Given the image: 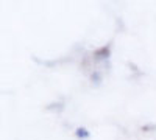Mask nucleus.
Returning a JSON list of instances; mask_svg holds the SVG:
<instances>
[{"label":"nucleus","mask_w":156,"mask_h":140,"mask_svg":"<svg viewBox=\"0 0 156 140\" xmlns=\"http://www.w3.org/2000/svg\"><path fill=\"white\" fill-rule=\"evenodd\" d=\"M75 135L80 137V138H87V137H89V131H86L84 128H78V129L75 131Z\"/></svg>","instance_id":"f257e3e1"}]
</instances>
